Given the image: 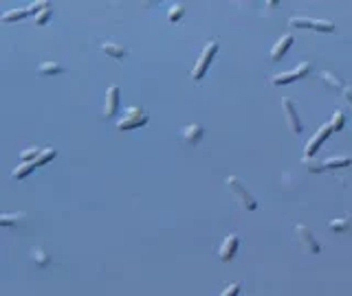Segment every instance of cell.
<instances>
[{"mask_svg":"<svg viewBox=\"0 0 352 296\" xmlns=\"http://www.w3.org/2000/svg\"><path fill=\"white\" fill-rule=\"evenodd\" d=\"M147 123V114L141 108H128L121 114V119L117 121V128L121 132H128V130H137V128H143Z\"/></svg>","mask_w":352,"mask_h":296,"instance_id":"3","label":"cell"},{"mask_svg":"<svg viewBox=\"0 0 352 296\" xmlns=\"http://www.w3.org/2000/svg\"><path fill=\"white\" fill-rule=\"evenodd\" d=\"M330 226V230H337V232H341V230H348V226H350V220L348 217H343V220H333L328 224Z\"/></svg>","mask_w":352,"mask_h":296,"instance_id":"24","label":"cell"},{"mask_svg":"<svg viewBox=\"0 0 352 296\" xmlns=\"http://www.w3.org/2000/svg\"><path fill=\"white\" fill-rule=\"evenodd\" d=\"M326 169H339V167H348L350 165V158L348 156H337V158H328L326 163Z\"/></svg>","mask_w":352,"mask_h":296,"instance_id":"18","label":"cell"},{"mask_svg":"<svg viewBox=\"0 0 352 296\" xmlns=\"http://www.w3.org/2000/svg\"><path fill=\"white\" fill-rule=\"evenodd\" d=\"M308 70H311V64H308V62H304V64L295 66L293 70H286V73H280L275 77H271V83H273V86H284V83H291L295 79H299V77H304Z\"/></svg>","mask_w":352,"mask_h":296,"instance_id":"6","label":"cell"},{"mask_svg":"<svg viewBox=\"0 0 352 296\" xmlns=\"http://www.w3.org/2000/svg\"><path fill=\"white\" fill-rule=\"evenodd\" d=\"M33 169H35V163H22L20 167H16L11 171V178L13 180H22V178H27V175L33 171Z\"/></svg>","mask_w":352,"mask_h":296,"instance_id":"15","label":"cell"},{"mask_svg":"<svg viewBox=\"0 0 352 296\" xmlns=\"http://www.w3.org/2000/svg\"><path fill=\"white\" fill-rule=\"evenodd\" d=\"M216 53H218V42H216V40L207 42L205 48H203V53H200V57H198V62H196L194 68H192V77H194L196 81H200L203 77H205L207 68H209V64H211V60L216 57Z\"/></svg>","mask_w":352,"mask_h":296,"instance_id":"2","label":"cell"},{"mask_svg":"<svg viewBox=\"0 0 352 296\" xmlns=\"http://www.w3.org/2000/svg\"><path fill=\"white\" fill-rule=\"evenodd\" d=\"M35 70H38V75H60V73H64V68H62L58 62H42Z\"/></svg>","mask_w":352,"mask_h":296,"instance_id":"14","label":"cell"},{"mask_svg":"<svg viewBox=\"0 0 352 296\" xmlns=\"http://www.w3.org/2000/svg\"><path fill=\"white\" fill-rule=\"evenodd\" d=\"M321 79H323V81H328V83H330V88H337V90H341V88H343V81H341V79H337V77H333L330 73H321Z\"/></svg>","mask_w":352,"mask_h":296,"instance_id":"26","label":"cell"},{"mask_svg":"<svg viewBox=\"0 0 352 296\" xmlns=\"http://www.w3.org/2000/svg\"><path fill=\"white\" fill-rule=\"evenodd\" d=\"M343 93H346V99H348L350 105H352V88H346V90H343Z\"/></svg>","mask_w":352,"mask_h":296,"instance_id":"28","label":"cell"},{"mask_svg":"<svg viewBox=\"0 0 352 296\" xmlns=\"http://www.w3.org/2000/svg\"><path fill=\"white\" fill-rule=\"evenodd\" d=\"M224 185H227L229 191L236 195V200L240 202V206H242V209H246V211H256V209H258L256 197L251 195V191L246 189V185H242V182L238 180V178H234V175H231V178L224 180Z\"/></svg>","mask_w":352,"mask_h":296,"instance_id":"1","label":"cell"},{"mask_svg":"<svg viewBox=\"0 0 352 296\" xmlns=\"http://www.w3.org/2000/svg\"><path fill=\"white\" fill-rule=\"evenodd\" d=\"M295 235H297L301 248H304L308 255H317V252H321V244L317 242V237L313 235V230L304 226V224H295Z\"/></svg>","mask_w":352,"mask_h":296,"instance_id":"4","label":"cell"},{"mask_svg":"<svg viewBox=\"0 0 352 296\" xmlns=\"http://www.w3.org/2000/svg\"><path fill=\"white\" fill-rule=\"evenodd\" d=\"M330 134H333V125L326 123V125H323V128H321V130L317 132L315 136L306 143V147H304V156H306V158H315L317 150H319V147L323 145V140H326V138L330 136Z\"/></svg>","mask_w":352,"mask_h":296,"instance_id":"7","label":"cell"},{"mask_svg":"<svg viewBox=\"0 0 352 296\" xmlns=\"http://www.w3.org/2000/svg\"><path fill=\"white\" fill-rule=\"evenodd\" d=\"M291 44H293V35L291 33H286L284 38H280L278 42H275V46H273V51H271V60H282L284 57V53L291 48Z\"/></svg>","mask_w":352,"mask_h":296,"instance_id":"12","label":"cell"},{"mask_svg":"<svg viewBox=\"0 0 352 296\" xmlns=\"http://www.w3.org/2000/svg\"><path fill=\"white\" fill-rule=\"evenodd\" d=\"M31 257H33L40 265H46L48 261H51V259H48V255H46V252L42 250V248H33V250H31Z\"/></svg>","mask_w":352,"mask_h":296,"instance_id":"23","label":"cell"},{"mask_svg":"<svg viewBox=\"0 0 352 296\" xmlns=\"http://www.w3.org/2000/svg\"><path fill=\"white\" fill-rule=\"evenodd\" d=\"M330 125H333V130H335V132L343 130V125H346V114H343L341 110H337L335 114H333V119H330Z\"/></svg>","mask_w":352,"mask_h":296,"instance_id":"20","label":"cell"},{"mask_svg":"<svg viewBox=\"0 0 352 296\" xmlns=\"http://www.w3.org/2000/svg\"><path fill=\"white\" fill-rule=\"evenodd\" d=\"M102 51L115 60H123L125 55H128V48L121 46V44H115V42H106V44H102Z\"/></svg>","mask_w":352,"mask_h":296,"instance_id":"13","label":"cell"},{"mask_svg":"<svg viewBox=\"0 0 352 296\" xmlns=\"http://www.w3.org/2000/svg\"><path fill=\"white\" fill-rule=\"evenodd\" d=\"M48 20H51V5H46L44 9H42V11L38 13V16H35V24L42 26V24H46Z\"/></svg>","mask_w":352,"mask_h":296,"instance_id":"22","label":"cell"},{"mask_svg":"<svg viewBox=\"0 0 352 296\" xmlns=\"http://www.w3.org/2000/svg\"><path fill=\"white\" fill-rule=\"evenodd\" d=\"M203 134H205V130H203V125H198V123H189V125H185V128L181 130V136L185 138L187 145H198L200 138H203Z\"/></svg>","mask_w":352,"mask_h":296,"instance_id":"11","label":"cell"},{"mask_svg":"<svg viewBox=\"0 0 352 296\" xmlns=\"http://www.w3.org/2000/svg\"><path fill=\"white\" fill-rule=\"evenodd\" d=\"M40 154H42V150H38V147H29V150H22L20 160H22V163H35Z\"/></svg>","mask_w":352,"mask_h":296,"instance_id":"17","label":"cell"},{"mask_svg":"<svg viewBox=\"0 0 352 296\" xmlns=\"http://www.w3.org/2000/svg\"><path fill=\"white\" fill-rule=\"evenodd\" d=\"M288 24L297 26V29H311V31H323V33L335 29V24L328 22V20H311V18H291Z\"/></svg>","mask_w":352,"mask_h":296,"instance_id":"5","label":"cell"},{"mask_svg":"<svg viewBox=\"0 0 352 296\" xmlns=\"http://www.w3.org/2000/svg\"><path fill=\"white\" fill-rule=\"evenodd\" d=\"M18 220H24V213H11V215H3V217H0V224L9 228V226H11V222H18Z\"/></svg>","mask_w":352,"mask_h":296,"instance_id":"25","label":"cell"},{"mask_svg":"<svg viewBox=\"0 0 352 296\" xmlns=\"http://www.w3.org/2000/svg\"><path fill=\"white\" fill-rule=\"evenodd\" d=\"M282 108H284V114H286V121H288V128H291L293 134H299L301 132V121H299V114L295 110L293 101L288 97L282 99Z\"/></svg>","mask_w":352,"mask_h":296,"instance_id":"8","label":"cell"},{"mask_svg":"<svg viewBox=\"0 0 352 296\" xmlns=\"http://www.w3.org/2000/svg\"><path fill=\"white\" fill-rule=\"evenodd\" d=\"M238 294H240V283H229V285L222 290L220 296H238Z\"/></svg>","mask_w":352,"mask_h":296,"instance_id":"27","label":"cell"},{"mask_svg":"<svg viewBox=\"0 0 352 296\" xmlns=\"http://www.w3.org/2000/svg\"><path fill=\"white\" fill-rule=\"evenodd\" d=\"M304 165L308 171H313V173H321V171H326V165L319 163V160H313V158H306L304 160Z\"/></svg>","mask_w":352,"mask_h":296,"instance_id":"21","label":"cell"},{"mask_svg":"<svg viewBox=\"0 0 352 296\" xmlns=\"http://www.w3.org/2000/svg\"><path fill=\"white\" fill-rule=\"evenodd\" d=\"M119 110V86H110L106 90V99H104V116L112 119Z\"/></svg>","mask_w":352,"mask_h":296,"instance_id":"10","label":"cell"},{"mask_svg":"<svg viewBox=\"0 0 352 296\" xmlns=\"http://www.w3.org/2000/svg\"><path fill=\"white\" fill-rule=\"evenodd\" d=\"M238 244H240V237L238 235H227L222 239V244H220V250H218V257H220V261H231L236 255V250H238Z\"/></svg>","mask_w":352,"mask_h":296,"instance_id":"9","label":"cell"},{"mask_svg":"<svg viewBox=\"0 0 352 296\" xmlns=\"http://www.w3.org/2000/svg\"><path fill=\"white\" fill-rule=\"evenodd\" d=\"M55 154H58V152H55L53 147H46V150H42V154L38 156V160H35V167H42V165H46L48 160H53V158H55Z\"/></svg>","mask_w":352,"mask_h":296,"instance_id":"19","label":"cell"},{"mask_svg":"<svg viewBox=\"0 0 352 296\" xmlns=\"http://www.w3.org/2000/svg\"><path fill=\"white\" fill-rule=\"evenodd\" d=\"M183 13H185V5H183V3L172 5L170 11H167V20H170V22H179V20L183 18Z\"/></svg>","mask_w":352,"mask_h":296,"instance_id":"16","label":"cell"}]
</instances>
